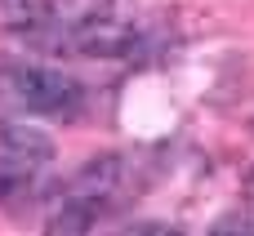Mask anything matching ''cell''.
<instances>
[{"instance_id":"6da1fadb","label":"cell","mask_w":254,"mask_h":236,"mask_svg":"<svg viewBox=\"0 0 254 236\" xmlns=\"http://www.w3.org/2000/svg\"><path fill=\"white\" fill-rule=\"evenodd\" d=\"M9 89L27 112H45V116H76L85 103V89L76 85V76L54 67H18L9 71Z\"/></svg>"},{"instance_id":"7a4b0ae2","label":"cell","mask_w":254,"mask_h":236,"mask_svg":"<svg viewBox=\"0 0 254 236\" xmlns=\"http://www.w3.org/2000/svg\"><path fill=\"white\" fill-rule=\"evenodd\" d=\"M0 147L9 156H22V161H49L54 156V138L27 120H4L0 125Z\"/></svg>"},{"instance_id":"3957f363","label":"cell","mask_w":254,"mask_h":236,"mask_svg":"<svg viewBox=\"0 0 254 236\" xmlns=\"http://www.w3.org/2000/svg\"><path fill=\"white\" fill-rule=\"evenodd\" d=\"M112 9H116V0H49V18L54 22H63V27H71V31H85V27H98V22H107L112 18Z\"/></svg>"},{"instance_id":"277c9868","label":"cell","mask_w":254,"mask_h":236,"mask_svg":"<svg viewBox=\"0 0 254 236\" xmlns=\"http://www.w3.org/2000/svg\"><path fill=\"white\" fill-rule=\"evenodd\" d=\"M121 183V161L116 156H103V161H89L76 178H71V196H103V192H112Z\"/></svg>"},{"instance_id":"5b68a950","label":"cell","mask_w":254,"mask_h":236,"mask_svg":"<svg viewBox=\"0 0 254 236\" xmlns=\"http://www.w3.org/2000/svg\"><path fill=\"white\" fill-rule=\"evenodd\" d=\"M31 192V161L13 156V161H0V201H18Z\"/></svg>"},{"instance_id":"8992f818","label":"cell","mask_w":254,"mask_h":236,"mask_svg":"<svg viewBox=\"0 0 254 236\" xmlns=\"http://www.w3.org/2000/svg\"><path fill=\"white\" fill-rule=\"evenodd\" d=\"M237 228H241V232H254V223H246V219H241V223H219L214 232H237Z\"/></svg>"}]
</instances>
